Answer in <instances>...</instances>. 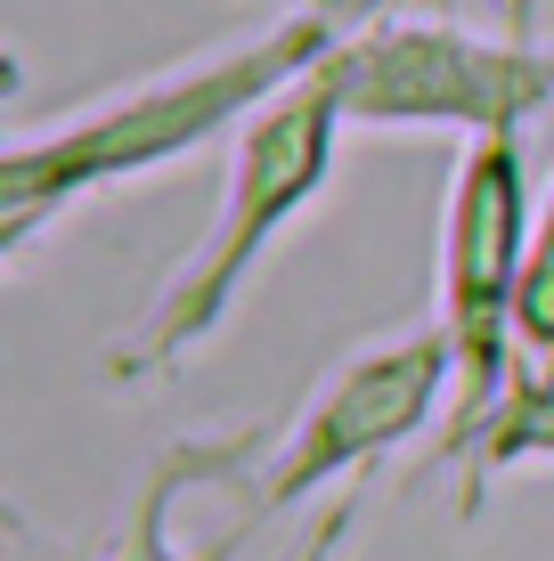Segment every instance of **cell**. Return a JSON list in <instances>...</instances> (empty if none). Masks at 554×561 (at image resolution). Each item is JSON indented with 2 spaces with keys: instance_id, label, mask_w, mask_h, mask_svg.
<instances>
[{
  "instance_id": "cell-1",
  "label": "cell",
  "mask_w": 554,
  "mask_h": 561,
  "mask_svg": "<svg viewBox=\"0 0 554 561\" xmlns=\"http://www.w3.org/2000/svg\"><path fill=\"white\" fill-rule=\"evenodd\" d=\"M335 123H342V99L327 90V73H318V66L302 73V82H285L270 106L245 114L237 154H228V187H221L213 237L171 268V285L156 294V309L139 318V334H123L114 375H156V366L188 358L221 325V309L237 301L245 277H253V261L270 253V237L318 196V187H327V171H335Z\"/></svg>"
},
{
  "instance_id": "cell-2",
  "label": "cell",
  "mask_w": 554,
  "mask_h": 561,
  "mask_svg": "<svg viewBox=\"0 0 554 561\" xmlns=\"http://www.w3.org/2000/svg\"><path fill=\"white\" fill-rule=\"evenodd\" d=\"M318 57H327V25L302 16L294 33H278V42H261V49H228L213 66H188V73L147 82V90H131V99H114V106H90L82 123L49 130V139H25L9 154V180H0V196H9V244H25L57 204L90 196V187L123 180V171L171 163L188 139H204L228 114H245L261 99H278L285 82H302Z\"/></svg>"
},
{
  "instance_id": "cell-3",
  "label": "cell",
  "mask_w": 554,
  "mask_h": 561,
  "mask_svg": "<svg viewBox=\"0 0 554 561\" xmlns=\"http://www.w3.org/2000/svg\"><path fill=\"white\" fill-rule=\"evenodd\" d=\"M522 163L513 130H482L449 196V237H441V334L456 358V439H482L506 391L513 358V294H522Z\"/></svg>"
},
{
  "instance_id": "cell-4",
  "label": "cell",
  "mask_w": 554,
  "mask_h": 561,
  "mask_svg": "<svg viewBox=\"0 0 554 561\" xmlns=\"http://www.w3.org/2000/svg\"><path fill=\"white\" fill-rule=\"evenodd\" d=\"M449 375H456V358H449L441 325L359 351L327 391L294 415V432L278 439L270 472L253 480V489H261V520L285 513V505H302V496H318L327 480L359 472V463H375L384 448H399V439H416L432 423V408H441Z\"/></svg>"
},
{
  "instance_id": "cell-5",
  "label": "cell",
  "mask_w": 554,
  "mask_h": 561,
  "mask_svg": "<svg viewBox=\"0 0 554 561\" xmlns=\"http://www.w3.org/2000/svg\"><path fill=\"white\" fill-rule=\"evenodd\" d=\"M342 114L375 123H473V130H513L530 106L554 90V57L489 49L465 33H368L351 49L318 57Z\"/></svg>"
},
{
  "instance_id": "cell-6",
  "label": "cell",
  "mask_w": 554,
  "mask_h": 561,
  "mask_svg": "<svg viewBox=\"0 0 554 561\" xmlns=\"http://www.w3.org/2000/svg\"><path fill=\"white\" fill-rule=\"evenodd\" d=\"M196 472H204V448H171L156 472H147L139 513H131V529L106 546V561H228L237 553V537H213V546H196V553L180 546V496L196 489Z\"/></svg>"
},
{
  "instance_id": "cell-7",
  "label": "cell",
  "mask_w": 554,
  "mask_h": 561,
  "mask_svg": "<svg viewBox=\"0 0 554 561\" xmlns=\"http://www.w3.org/2000/svg\"><path fill=\"white\" fill-rule=\"evenodd\" d=\"M522 456H554V382H530V391H513V408L489 415V432L473 439L465 472H473V489H482L498 463H522Z\"/></svg>"
},
{
  "instance_id": "cell-8",
  "label": "cell",
  "mask_w": 554,
  "mask_h": 561,
  "mask_svg": "<svg viewBox=\"0 0 554 561\" xmlns=\"http://www.w3.org/2000/svg\"><path fill=\"white\" fill-rule=\"evenodd\" d=\"M342 529H351V505H335V513H327V529H318V537H310V553H302V561H327Z\"/></svg>"
}]
</instances>
